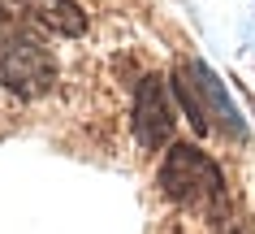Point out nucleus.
Returning <instances> with one entry per match:
<instances>
[{"label": "nucleus", "mask_w": 255, "mask_h": 234, "mask_svg": "<svg viewBox=\"0 0 255 234\" xmlns=\"http://www.w3.org/2000/svg\"><path fill=\"white\" fill-rule=\"evenodd\" d=\"M0 87L17 100H39L56 87V56L39 35L13 30L0 43Z\"/></svg>", "instance_id": "2"}, {"label": "nucleus", "mask_w": 255, "mask_h": 234, "mask_svg": "<svg viewBox=\"0 0 255 234\" xmlns=\"http://www.w3.org/2000/svg\"><path fill=\"white\" fill-rule=\"evenodd\" d=\"M173 135V104H169V87L164 78L147 74L138 83V96H134V139L143 143L147 152L164 148Z\"/></svg>", "instance_id": "3"}, {"label": "nucleus", "mask_w": 255, "mask_h": 234, "mask_svg": "<svg viewBox=\"0 0 255 234\" xmlns=\"http://www.w3.org/2000/svg\"><path fill=\"white\" fill-rule=\"evenodd\" d=\"M13 4L30 22H39L43 30H52V35L78 39L82 30H87V13H82L78 0H13Z\"/></svg>", "instance_id": "4"}, {"label": "nucleus", "mask_w": 255, "mask_h": 234, "mask_svg": "<svg viewBox=\"0 0 255 234\" xmlns=\"http://www.w3.org/2000/svg\"><path fill=\"white\" fill-rule=\"evenodd\" d=\"M160 191L186 208H216L225 195V178L208 152L195 143H173L160 165Z\"/></svg>", "instance_id": "1"}]
</instances>
